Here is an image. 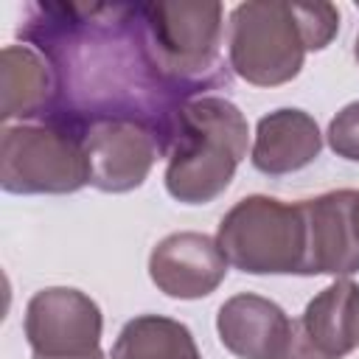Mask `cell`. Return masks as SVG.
Masks as SVG:
<instances>
[{"label": "cell", "instance_id": "12", "mask_svg": "<svg viewBox=\"0 0 359 359\" xmlns=\"http://www.w3.org/2000/svg\"><path fill=\"white\" fill-rule=\"evenodd\" d=\"M289 328L292 320L286 311L252 292L227 297L216 314L219 339L238 359H283Z\"/></svg>", "mask_w": 359, "mask_h": 359}, {"label": "cell", "instance_id": "11", "mask_svg": "<svg viewBox=\"0 0 359 359\" xmlns=\"http://www.w3.org/2000/svg\"><path fill=\"white\" fill-rule=\"evenodd\" d=\"M356 191L339 188L303 199L306 216V264L303 275L345 278L359 272V238L353 230Z\"/></svg>", "mask_w": 359, "mask_h": 359}, {"label": "cell", "instance_id": "1", "mask_svg": "<svg viewBox=\"0 0 359 359\" xmlns=\"http://www.w3.org/2000/svg\"><path fill=\"white\" fill-rule=\"evenodd\" d=\"M20 36L48 59L56 79L45 121L76 135L93 121H137L165 151L174 118L191 98L149 62L137 3H31Z\"/></svg>", "mask_w": 359, "mask_h": 359}, {"label": "cell", "instance_id": "4", "mask_svg": "<svg viewBox=\"0 0 359 359\" xmlns=\"http://www.w3.org/2000/svg\"><path fill=\"white\" fill-rule=\"evenodd\" d=\"M137 22L154 70L188 98L208 87H227L222 62L224 8L216 0L137 3Z\"/></svg>", "mask_w": 359, "mask_h": 359}, {"label": "cell", "instance_id": "9", "mask_svg": "<svg viewBox=\"0 0 359 359\" xmlns=\"http://www.w3.org/2000/svg\"><path fill=\"white\" fill-rule=\"evenodd\" d=\"M359 348V283L337 278L292 320L283 359H345Z\"/></svg>", "mask_w": 359, "mask_h": 359}, {"label": "cell", "instance_id": "16", "mask_svg": "<svg viewBox=\"0 0 359 359\" xmlns=\"http://www.w3.org/2000/svg\"><path fill=\"white\" fill-rule=\"evenodd\" d=\"M325 140H328V146H331V151L337 157L359 163V101L342 107L331 118Z\"/></svg>", "mask_w": 359, "mask_h": 359}, {"label": "cell", "instance_id": "13", "mask_svg": "<svg viewBox=\"0 0 359 359\" xmlns=\"http://www.w3.org/2000/svg\"><path fill=\"white\" fill-rule=\"evenodd\" d=\"M323 132L306 109L280 107L266 112L255 126L250 160L266 177H280L306 168L320 157Z\"/></svg>", "mask_w": 359, "mask_h": 359}, {"label": "cell", "instance_id": "2", "mask_svg": "<svg viewBox=\"0 0 359 359\" xmlns=\"http://www.w3.org/2000/svg\"><path fill=\"white\" fill-rule=\"evenodd\" d=\"M339 31L334 3L247 0L230 11L227 67L252 87L292 81L309 50H323Z\"/></svg>", "mask_w": 359, "mask_h": 359}, {"label": "cell", "instance_id": "8", "mask_svg": "<svg viewBox=\"0 0 359 359\" xmlns=\"http://www.w3.org/2000/svg\"><path fill=\"white\" fill-rule=\"evenodd\" d=\"M90 165V185L104 194H126L146 182L154 160L163 154L157 135L137 121H93L81 132Z\"/></svg>", "mask_w": 359, "mask_h": 359}, {"label": "cell", "instance_id": "15", "mask_svg": "<svg viewBox=\"0 0 359 359\" xmlns=\"http://www.w3.org/2000/svg\"><path fill=\"white\" fill-rule=\"evenodd\" d=\"M109 359H202V353L185 323L163 314H137L115 337Z\"/></svg>", "mask_w": 359, "mask_h": 359}, {"label": "cell", "instance_id": "14", "mask_svg": "<svg viewBox=\"0 0 359 359\" xmlns=\"http://www.w3.org/2000/svg\"><path fill=\"white\" fill-rule=\"evenodd\" d=\"M56 101V79L48 59L31 45H6L0 53L3 123L45 121Z\"/></svg>", "mask_w": 359, "mask_h": 359}, {"label": "cell", "instance_id": "6", "mask_svg": "<svg viewBox=\"0 0 359 359\" xmlns=\"http://www.w3.org/2000/svg\"><path fill=\"white\" fill-rule=\"evenodd\" d=\"M90 185L81 135L50 123H6L0 135V188L6 194H76Z\"/></svg>", "mask_w": 359, "mask_h": 359}, {"label": "cell", "instance_id": "20", "mask_svg": "<svg viewBox=\"0 0 359 359\" xmlns=\"http://www.w3.org/2000/svg\"><path fill=\"white\" fill-rule=\"evenodd\" d=\"M356 6H359V3H356Z\"/></svg>", "mask_w": 359, "mask_h": 359}, {"label": "cell", "instance_id": "19", "mask_svg": "<svg viewBox=\"0 0 359 359\" xmlns=\"http://www.w3.org/2000/svg\"><path fill=\"white\" fill-rule=\"evenodd\" d=\"M34 359H39V356H34ZM81 359H107V356H104V351H101V353H95V356H81Z\"/></svg>", "mask_w": 359, "mask_h": 359}, {"label": "cell", "instance_id": "7", "mask_svg": "<svg viewBox=\"0 0 359 359\" xmlns=\"http://www.w3.org/2000/svg\"><path fill=\"white\" fill-rule=\"evenodd\" d=\"M22 331L39 359H81L101 353L104 317L90 294L73 286H48L28 300Z\"/></svg>", "mask_w": 359, "mask_h": 359}, {"label": "cell", "instance_id": "18", "mask_svg": "<svg viewBox=\"0 0 359 359\" xmlns=\"http://www.w3.org/2000/svg\"><path fill=\"white\" fill-rule=\"evenodd\" d=\"M353 56H356V62H359V34H356V42H353Z\"/></svg>", "mask_w": 359, "mask_h": 359}, {"label": "cell", "instance_id": "17", "mask_svg": "<svg viewBox=\"0 0 359 359\" xmlns=\"http://www.w3.org/2000/svg\"><path fill=\"white\" fill-rule=\"evenodd\" d=\"M353 230H356V238H359V191H356V199H353Z\"/></svg>", "mask_w": 359, "mask_h": 359}, {"label": "cell", "instance_id": "5", "mask_svg": "<svg viewBox=\"0 0 359 359\" xmlns=\"http://www.w3.org/2000/svg\"><path fill=\"white\" fill-rule=\"evenodd\" d=\"M216 244L227 264L247 275H303V208L266 194L244 196L222 216Z\"/></svg>", "mask_w": 359, "mask_h": 359}, {"label": "cell", "instance_id": "10", "mask_svg": "<svg viewBox=\"0 0 359 359\" xmlns=\"http://www.w3.org/2000/svg\"><path fill=\"white\" fill-rule=\"evenodd\" d=\"M227 258L216 238L196 230H180L154 244L149 255L151 283L174 300H199L227 278Z\"/></svg>", "mask_w": 359, "mask_h": 359}, {"label": "cell", "instance_id": "3", "mask_svg": "<svg viewBox=\"0 0 359 359\" xmlns=\"http://www.w3.org/2000/svg\"><path fill=\"white\" fill-rule=\"evenodd\" d=\"M244 112L222 95L185 101L165 140V191L182 205H208L227 191L247 157Z\"/></svg>", "mask_w": 359, "mask_h": 359}]
</instances>
